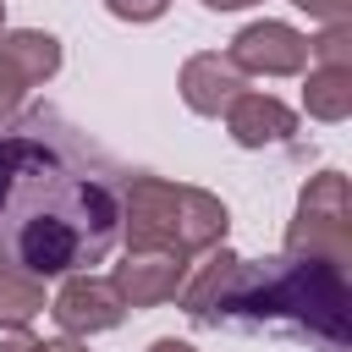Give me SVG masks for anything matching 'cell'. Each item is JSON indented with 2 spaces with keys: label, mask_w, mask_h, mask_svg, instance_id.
I'll list each match as a JSON object with an SVG mask.
<instances>
[{
  "label": "cell",
  "mask_w": 352,
  "mask_h": 352,
  "mask_svg": "<svg viewBox=\"0 0 352 352\" xmlns=\"http://www.w3.org/2000/svg\"><path fill=\"white\" fill-rule=\"evenodd\" d=\"M302 110L314 121H346L352 116V66H308Z\"/></svg>",
  "instance_id": "cell-11"
},
{
  "label": "cell",
  "mask_w": 352,
  "mask_h": 352,
  "mask_svg": "<svg viewBox=\"0 0 352 352\" xmlns=\"http://www.w3.org/2000/svg\"><path fill=\"white\" fill-rule=\"evenodd\" d=\"M226 204L204 187L187 182H165V176H126V198H121V236L126 253H209L226 242Z\"/></svg>",
  "instance_id": "cell-3"
},
{
  "label": "cell",
  "mask_w": 352,
  "mask_h": 352,
  "mask_svg": "<svg viewBox=\"0 0 352 352\" xmlns=\"http://www.w3.org/2000/svg\"><path fill=\"white\" fill-rule=\"evenodd\" d=\"M44 352H88L77 336H55V341H44Z\"/></svg>",
  "instance_id": "cell-17"
},
{
  "label": "cell",
  "mask_w": 352,
  "mask_h": 352,
  "mask_svg": "<svg viewBox=\"0 0 352 352\" xmlns=\"http://www.w3.org/2000/svg\"><path fill=\"white\" fill-rule=\"evenodd\" d=\"M286 253L324 258V264H352V198L341 170H319L297 192V214L286 226Z\"/></svg>",
  "instance_id": "cell-4"
},
{
  "label": "cell",
  "mask_w": 352,
  "mask_h": 352,
  "mask_svg": "<svg viewBox=\"0 0 352 352\" xmlns=\"http://www.w3.org/2000/svg\"><path fill=\"white\" fill-rule=\"evenodd\" d=\"M60 72V38L44 28H6L0 33V121H11L28 99V88L50 82Z\"/></svg>",
  "instance_id": "cell-5"
},
{
  "label": "cell",
  "mask_w": 352,
  "mask_h": 352,
  "mask_svg": "<svg viewBox=\"0 0 352 352\" xmlns=\"http://www.w3.org/2000/svg\"><path fill=\"white\" fill-rule=\"evenodd\" d=\"M297 11H308V16H319L324 28H336V22H346L352 16V0H292Z\"/></svg>",
  "instance_id": "cell-14"
},
{
  "label": "cell",
  "mask_w": 352,
  "mask_h": 352,
  "mask_svg": "<svg viewBox=\"0 0 352 352\" xmlns=\"http://www.w3.org/2000/svg\"><path fill=\"white\" fill-rule=\"evenodd\" d=\"M148 352H198L192 341H176V336H160V341H148Z\"/></svg>",
  "instance_id": "cell-16"
},
{
  "label": "cell",
  "mask_w": 352,
  "mask_h": 352,
  "mask_svg": "<svg viewBox=\"0 0 352 352\" xmlns=\"http://www.w3.org/2000/svg\"><path fill=\"white\" fill-rule=\"evenodd\" d=\"M226 132L236 148H275V143H292L297 138V110L275 94H236L226 104Z\"/></svg>",
  "instance_id": "cell-9"
},
{
  "label": "cell",
  "mask_w": 352,
  "mask_h": 352,
  "mask_svg": "<svg viewBox=\"0 0 352 352\" xmlns=\"http://www.w3.org/2000/svg\"><path fill=\"white\" fill-rule=\"evenodd\" d=\"M0 33H6V0H0Z\"/></svg>",
  "instance_id": "cell-19"
},
{
  "label": "cell",
  "mask_w": 352,
  "mask_h": 352,
  "mask_svg": "<svg viewBox=\"0 0 352 352\" xmlns=\"http://www.w3.org/2000/svg\"><path fill=\"white\" fill-rule=\"evenodd\" d=\"M209 11H248V6H258V0H204Z\"/></svg>",
  "instance_id": "cell-18"
},
{
  "label": "cell",
  "mask_w": 352,
  "mask_h": 352,
  "mask_svg": "<svg viewBox=\"0 0 352 352\" xmlns=\"http://www.w3.org/2000/svg\"><path fill=\"white\" fill-rule=\"evenodd\" d=\"M176 88H182V104H187L192 116H226V104H231L236 94H248V77L231 66V55L204 50V55H187Z\"/></svg>",
  "instance_id": "cell-10"
},
{
  "label": "cell",
  "mask_w": 352,
  "mask_h": 352,
  "mask_svg": "<svg viewBox=\"0 0 352 352\" xmlns=\"http://www.w3.org/2000/svg\"><path fill=\"white\" fill-rule=\"evenodd\" d=\"M0 352H44V341H33L28 330H0Z\"/></svg>",
  "instance_id": "cell-15"
},
{
  "label": "cell",
  "mask_w": 352,
  "mask_h": 352,
  "mask_svg": "<svg viewBox=\"0 0 352 352\" xmlns=\"http://www.w3.org/2000/svg\"><path fill=\"white\" fill-rule=\"evenodd\" d=\"M121 160L55 104H28L0 121V264L88 275L121 242Z\"/></svg>",
  "instance_id": "cell-1"
},
{
  "label": "cell",
  "mask_w": 352,
  "mask_h": 352,
  "mask_svg": "<svg viewBox=\"0 0 352 352\" xmlns=\"http://www.w3.org/2000/svg\"><path fill=\"white\" fill-rule=\"evenodd\" d=\"M38 314H44V280L0 264V330H28V319Z\"/></svg>",
  "instance_id": "cell-12"
},
{
  "label": "cell",
  "mask_w": 352,
  "mask_h": 352,
  "mask_svg": "<svg viewBox=\"0 0 352 352\" xmlns=\"http://www.w3.org/2000/svg\"><path fill=\"white\" fill-rule=\"evenodd\" d=\"M182 280H187V258H176V253H126L116 264V275H110V286L126 302V314L170 302L182 292Z\"/></svg>",
  "instance_id": "cell-8"
},
{
  "label": "cell",
  "mask_w": 352,
  "mask_h": 352,
  "mask_svg": "<svg viewBox=\"0 0 352 352\" xmlns=\"http://www.w3.org/2000/svg\"><path fill=\"white\" fill-rule=\"evenodd\" d=\"M50 314H55V324L66 336H99V330H116L126 319V302L99 275H66V286L50 302Z\"/></svg>",
  "instance_id": "cell-7"
},
{
  "label": "cell",
  "mask_w": 352,
  "mask_h": 352,
  "mask_svg": "<svg viewBox=\"0 0 352 352\" xmlns=\"http://www.w3.org/2000/svg\"><path fill=\"white\" fill-rule=\"evenodd\" d=\"M165 6L170 0H104V11L121 22H154V16H165Z\"/></svg>",
  "instance_id": "cell-13"
},
{
  "label": "cell",
  "mask_w": 352,
  "mask_h": 352,
  "mask_svg": "<svg viewBox=\"0 0 352 352\" xmlns=\"http://www.w3.org/2000/svg\"><path fill=\"white\" fill-rule=\"evenodd\" d=\"M182 314L192 324H236V330H286L297 341H314L319 352L352 346V292L346 270L302 253L275 258H236L226 242L209 248L192 280L176 292Z\"/></svg>",
  "instance_id": "cell-2"
},
{
  "label": "cell",
  "mask_w": 352,
  "mask_h": 352,
  "mask_svg": "<svg viewBox=\"0 0 352 352\" xmlns=\"http://www.w3.org/2000/svg\"><path fill=\"white\" fill-rule=\"evenodd\" d=\"M226 55L242 77H297V72H308V33L264 16V22H248Z\"/></svg>",
  "instance_id": "cell-6"
}]
</instances>
